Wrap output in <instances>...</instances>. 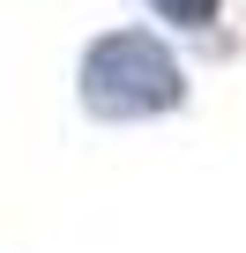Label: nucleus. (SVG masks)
<instances>
[{"instance_id": "1", "label": "nucleus", "mask_w": 246, "mask_h": 253, "mask_svg": "<svg viewBox=\"0 0 246 253\" xmlns=\"http://www.w3.org/2000/svg\"><path fill=\"white\" fill-rule=\"evenodd\" d=\"M82 89L104 119H135V112H164L179 97V67L157 52V38H135V30H119L90 52L82 67Z\"/></svg>"}, {"instance_id": "2", "label": "nucleus", "mask_w": 246, "mask_h": 253, "mask_svg": "<svg viewBox=\"0 0 246 253\" xmlns=\"http://www.w3.org/2000/svg\"><path fill=\"white\" fill-rule=\"evenodd\" d=\"M157 8H164L172 23H209V15H216V0H157Z\"/></svg>"}]
</instances>
